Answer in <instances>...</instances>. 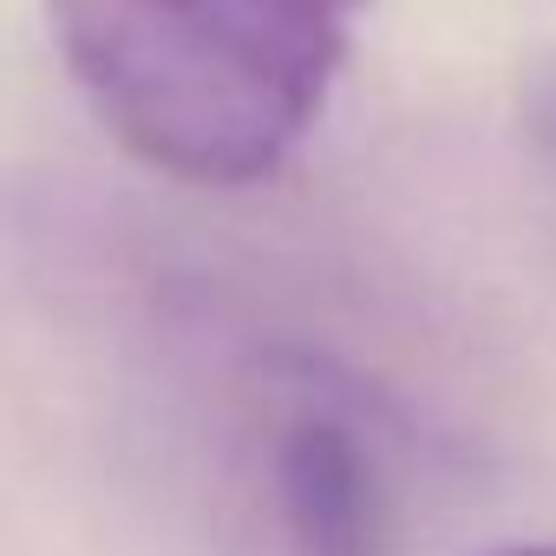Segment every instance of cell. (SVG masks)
<instances>
[{
  "label": "cell",
  "mask_w": 556,
  "mask_h": 556,
  "mask_svg": "<svg viewBox=\"0 0 556 556\" xmlns=\"http://www.w3.org/2000/svg\"><path fill=\"white\" fill-rule=\"evenodd\" d=\"M497 556H556V543H523V549H497Z\"/></svg>",
  "instance_id": "3957f363"
},
{
  "label": "cell",
  "mask_w": 556,
  "mask_h": 556,
  "mask_svg": "<svg viewBox=\"0 0 556 556\" xmlns=\"http://www.w3.org/2000/svg\"><path fill=\"white\" fill-rule=\"evenodd\" d=\"M374 0H47L92 118L203 190L275 177L321 125Z\"/></svg>",
  "instance_id": "6da1fadb"
},
{
  "label": "cell",
  "mask_w": 556,
  "mask_h": 556,
  "mask_svg": "<svg viewBox=\"0 0 556 556\" xmlns=\"http://www.w3.org/2000/svg\"><path fill=\"white\" fill-rule=\"evenodd\" d=\"M275 523L289 556H380L387 543V484L367 439L334 406H302L275 432L268 458Z\"/></svg>",
  "instance_id": "7a4b0ae2"
}]
</instances>
